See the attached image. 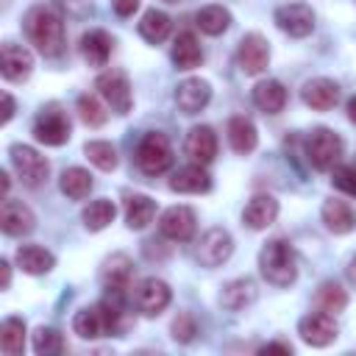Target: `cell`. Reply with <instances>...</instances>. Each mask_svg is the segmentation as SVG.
<instances>
[{"instance_id":"25","label":"cell","mask_w":356,"mask_h":356,"mask_svg":"<svg viewBox=\"0 0 356 356\" xmlns=\"http://www.w3.org/2000/svg\"><path fill=\"white\" fill-rule=\"evenodd\" d=\"M323 222L334 234H350L356 228V214L345 200H325L323 203Z\"/></svg>"},{"instance_id":"11","label":"cell","mask_w":356,"mask_h":356,"mask_svg":"<svg viewBox=\"0 0 356 356\" xmlns=\"http://www.w3.org/2000/svg\"><path fill=\"white\" fill-rule=\"evenodd\" d=\"M275 25L284 33H289L295 39H303V36H309L314 31V14L303 3H286V6L275 8Z\"/></svg>"},{"instance_id":"47","label":"cell","mask_w":356,"mask_h":356,"mask_svg":"<svg viewBox=\"0 0 356 356\" xmlns=\"http://www.w3.org/2000/svg\"><path fill=\"white\" fill-rule=\"evenodd\" d=\"M167 3H175V0H167Z\"/></svg>"},{"instance_id":"45","label":"cell","mask_w":356,"mask_h":356,"mask_svg":"<svg viewBox=\"0 0 356 356\" xmlns=\"http://www.w3.org/2000/svg\"><path fill=\"white\" fill-rule=\"evenodd\" d=\"M348 117H350V122H356V95L348 100Z\"/></svg>"},{"instance_id":"36","label":"cell","mask_w":356,"mask_h":356,"mask_svg":"<svg viewBox=\"0 0 356 356\" xmlns=\"http://www.w3.org/2000/svg\"><path fill=\"white\" fill-rule=\"evenodd\" d=\"M83 153H86V159H89L97 170H103V172H111V170L117 167V150H114L111 142H100V139L86 142Z\"/></svg>"},{"instance_id":"6","label":"cell","mask_w":356,"mask_h":356,"mask_svg":"<svg viewBox=\"0 0 356 356\" xmlns=\"http://www.w3.org/2000/svg\"><path fill=\"white\" fill-rule=\"evenodd\" d=\"M100 97L111 106V111L117 114H128L131 111V103H134V95H131V83H128V75L122 70H108V72H100L97 81H95Z\"/></svg>"},{"instance_id":"24","label":"cell","mask_w":356,"mask_h":356,"mask_svg":"<svg viewBox=\"0 0 356 356\" xmlns=\"http://www.w3.org/2000/svg\"><path fill=\"white\" fill-rule=\"evenodd\" d=\"M253 300H256V284L250 278H234L220 292V306H225L231 312H239V309L250 306Z\"/></svg>"},{"instance_id":"23","label":"cell","mask_w":356,"mask_h":356,"mask_svg":"<svg viewBox=\"0 0 356 356\" xmlns=\"http://www.w3.org/2000/svg\"><path fill=\"white\" fill-rule=\"evenodd\" d=\"M17 264H19V270L28 273V275H44V273L53 270L56 256H53L50 250L39 248V245H22V248L17 250Z\"/></svg>"},{"instance_id":"8","label":"cell","mask_w":356,"mask_h":356,"mask_svg":"<svg viewBox=\"0 0 356 356\" xmlns=\"http://www.w3.org/2000/svg\"><path fill=\"white\" fill-rule=\"evenodd\" d=\"M231 253H234V239L222 228H209L200 236L197 250H195V256H197V261L203 267H220L222 261H228Z\"/></svg>"},{"instance_id":"19","label":"cell","mask_w":356,"mask_h":356,"mask_svg":"<svg viewBox=\"0 0 356 356\" xmlns=\"http://www.w3.org/2000/svg\"><path fill=\"white\" fill-rule=\"evenodd\" d=\"M275 217H278V200L273 195H256V197H250L248 206H245V211H242L245 225L253 228V231H261V228L273 225Z\"/></svg>"},{"instance_id":"4","label":"cell","mask_w":356,"mask_h":356,"mask_svg":"<svg viewBox=\"0 0 356 356\" xmlns=\"http://www.w3.org/2000/svg\"><path fill=\"white\" fill-rule=\"evenodd\" d=\"M342 156V139L331 128H314L306 139V159L314 170H331Z\"/></svg>"},{"instance_id":"30","label":"cell","mask_w":356,"mask_h":356,"mask_svg":"<svg viewBox=\"0 0 356 356\" xmlns=\"http://www.w3.org/2000/svg\"><path fill=\"white\" fill-rule=\"evenodd\" d=\"M170 28H172L170 17H167L164 11H156V8L145 11V17H142V22H139V33H142V39H147L150 44L164 42V39L170 36Z\"/></svg>"},{"instance_id":"10","label":"cell","mask_w":356,"mask_h":356,"mask_svg":"<svg viewBox=\"0 0 356 356\" xmlns=\"http://www.w3.org/2000/svg\"><path fill=\"white\" fill-rule=\"evenodd\" d=\"M170 298H172V292H170V286H167L161 278H145V281H139L136 289H134V303H136V309H139L142 314H147V317L161 314V312L170 306Z\"/></svg>"},{"instance_id":"16","label":"cell","mask_w":356,"mask_h":356,"mask_svg":"<svg viewBox=\"0 0 356 356\" xmlns=\"http://www.w3.org/2000/svg\"><path fill=\"white\" fill-rule=\"evenodd\" d=\"M33 211L22 203V200H3V209H0V228L8 234V236H22V234H31L33 231Z\"/></svg>"},{"instance_id":"27","label":"cell","mask_w":356,"mask_h":356,"mask_svg":"<svg viewBox=\"0 0 356 356\" xmlns=\"http://www.w3.org/2000/svg\"><path fill=\"white\" fill-rule=\"evenodd\" d=\"M228 142H231V147L236 150V153H250L253 147H256V142H259V134H256V125L248 120V117H242V114H236V117H231L228 120Z\"/></svg>"},{"instance_id":"9","label":"cell","mask_w":356,"mask_h":356,"mask_svg":"<svg viewBox=\"0 0 356 356\" xmlns=\"http://www.w3.org/2000/svg\"><path fill=\"white\" fill-rule=\"evenodd\" d=\"M236 61L242 67L245 75H261L267 70L270 61V44L261 33H248L242 36L239 47H236Z\"/></svg>"},{"instance_id":"20","label":"cell","mask_w":356,"mask_h":356,"mask_svg":"<svg viewBox=\"0 0 356 356\" xmlns=\"http://www.w3.org/2000/svg\"><path fill=\"white\" fill-rule=\"evenodd\" d=\"M170 189L172 192H184V195H200L211 189V178L203 170V164H192V167H181L172 178H170Z\"/></svg>"},{"instance_id":"32","label":"cell","mask_w":356,"mask_h":356,"mask_svg":"<svg viewBox=\"0 0 356 356\" xmlns=\"http://www.w3.org/2000/svg\"><path fill=\"white\" fill-rule=\"evenodd\" d=\"M0 348L6 356H19L25 348V323L19 317H6L0 328Z\"/></svg>"},{"instance_id":"26","label":"cell","mask_w":356,"mask_h":356,"mask_svg":"<svg viewBox=\"0 0 356 356\" xmlns=\"http://www.w3.org/2000/svg\"><path fill=\"white\" fill-rule=\"evenodd\" d=\"M172 61L178 70H195L200 61H203V50H200V42L195 39V33L184 31L175 36L172 42Z\"/></svg>"},{"instance_id":"15","label":"cell","mask_w":356,"mask_h":356,"mask_svg":"<svg viewBox=\"0 0 356 356\" xmlns=\"http://www.w3.org/2000/svg\"><path fill=\"white\" fill-rule=\"evenodd\" d=\"M300 97H303V103H306L309 108H314V111H328V108H334L337 100H339V86H337V81H331V78H312V81H306Z\"/></svg>"},{"instance_id":"18","label":"cell","mask_w":356,"mask_h":356,"mask_svg":"<svg viewBox=\"0 0 356 356\" xmlns=\"http://www.w3.org/2000/svg\"><path fill=\"white\" fill-rule=\"evenodd\" d=\"M3 67V78L6 81H14V83H19V81H25L28 75H31V70H33V58H31V53L25 50V47H19V44H14V42H6L3 44V61H0Z\"/></svg>"},{"instance_id":"14","label":"cell","mask_w":356,"mask_h":356,"mask_svg":"<svg viewBox=\"0 0 356 356\" xmlns=\"http://www.w3.org/2000/svg\"><path fill=\"white\" fill-rule=\"evenodd\" d=\"M211 100V86L203 78H186L175 86V103L184 114H197Z\"/></svg>"},{"instance_id":"40","label":"cell","mask_w":356,"mask_h":356,"mask_svg":"<svg viewBox=\"0 0 356 356\" xmlns=\"http://www.w3.org/2000/svg\"><path fill=\"white\" fill-rule=\"evenodd\" d=\"M331 181H334L337 189H342L345 195L356 197V167H337Z\"/></svg>"},{"instance_id":"37","label":"cell","mask_w":356,"mask_h":356,"mask_svg":"<svg viewBox=\"0 0 356 356\" xmlns=\"http://www.w3.org/2000/svg\"><path fill=\"white\" fill-rule=\"evenodd\" d=\"M33 350L39 356H58L64 350V339L56 328H39L33 334Z\"/></svg>"},{"instance_id":"29","label":"cell","mask_w":356,"mask_h":356,"mask_svg":"<svg viewBox=\"0 0 356 356\" xmlns=\"http://www.w3.org/2000/svg\"><path fill=\"white\" fill-rule=\"evenodd\" d=\"M156 217V203L147 195H128L125 197V222L134 231H142Z\"/></svg>"},{"instance_id":"35","label":"cell","mask_w":356,"mask_h":356,"mask_svg":"<svg viewBox=\"0 0 356 356\" xmlns=\"http://www.w3.org/2000/svg\"><path fill=\"white\" fill-rule=\"evenodd\" d=\"M314 303L320 306V312L337 314V312H342V309L348 306V292H345L339 284H334V281H325V284L317 289V295H314Z\"/></svg>"},{"instance_id":"13","label":"cell","mask_w":356,"mask_h":356,"mask_svg":"<svg viewBox=\"0 0 356 356\" xmlns=\"http://www.w3.org/2000/svg\"><path fill=\"white\" fill-rule=\"evenodd\" d=\"M161 236L172 242H186L195 234V211L189 206H170L159 220Z\"/></svg>"},{"instance_id":"43","label":"cell","mask_w":356,"mask_h":356,"mask_svg":"<svg viewBox=\"0 0 356 356\" xmlns=\"http://www.w3.org/2000/svg\"><path fill=\"white\" fill-rule=\"evenodd\" d=\"M261 350H264V353H270V350H281V353H292V345H286V342H270V345H264Z\"/></svg>"},{"instance_id":"46","label":"cell","mask_w":356,"mask_h":356,"mask_svg":"<svg viewBox=\"0 0 356 356\" xmlns=\"http://www.w3.org/2000/svg\"><path fill=\"white\" fill-rule=\"evenodd\" d=\"M348 278L356 284V256H353V259H350V264H348Z\"/></svg>"},{"instance_id":"34","label":"cell","mask_w":356,"mask_h":356,"mask_svg":"<svg viewBox=\"0 0 356 356\" xmlns=\"http://www.w3.org/2000/svg\"><path fill=\"white\" fill-rule=\"evenodd\" d=\"M114 214H117V209H114L111 200H106V197L92 200V203L83 209V225H86L89 231H103V228L114 220Z\"/></svg>"},{"instance_id":"39","label":"cell","mask_w":356,"mask_h":356,"mask_svg":"<svg viewBox=\"0 0 356 356\" xmlns=\"http://www.w3.org/2000/svg\"><path fill=\"white\" fill-rule=\"evenodd\" d=\"M195 334H197V323H195V317H192L189 312H181V314L172 320V339L186 345V342L195 339Z\"/></svg>"},{"instance_id":"5","label":"cell","mask_w":356,"mask_h":356,"mask_svg":"<svg viewBox=\"0 0 356 356\" xmlns=\"http://www.w3.org/2000/svg\"><path fill=\"white\" fill-rule=\"evenodd\" d=\"M8 153H11V164H14L17 175H19V181H22L25 186L36 189V186H42V184L47 181L50 164H47V159L39 156L33 147H28V145H11Z\"/></svg>"},{"instance_id":"42","label":"cell","mask_w":356,"mask_h":356,"mask_svg":"<svg viewBox=\"0 0 356 356\" xmlns=\"http://www.w3.org/2000/svg\"><path fill=\"white\" fill-rule=\"evenodd\" d=\"M14 117V100L8 92H3V122H8Z\"/></svg>"},{"instance_id":"1","label":"cell","mask_w":356,"mask_h":356,"mask_svg":"<svg viewBox=\"0 0 356 356\" xmlns=\"http://www.w3.org/2000/svg\"><path fill=\"white\" fill-rule=\"evenodd\" d=\"M25 33L42 56H47V58L61 56V50H64V22L47 6H33L25 14Z\"/></svg>"},{"instance_id":"31","label":"cell","mask_w":356,"mask_h":356,"mask_svg":"<svg viewBox=\"0 0 356 356\" xmlns=\"http://www.w3.org/2000/svg\"><path fill=\"white\" fill-rule=\"evenodd\" d=\"M195 22H197V28H200L203 33H209V36H220V33L228 31V25H231V14H228V8H222V6H206V8L197 11Z\"/></svg>"},{"instance_id":"38","label":"cell","mask_w":356,"mask_h":356,"mask_svg":"<svg viewBox=\"0 0 356 356\" xmlns=\"http://www.w3.org/2000/svg\"><path fill=\"white\" fill-rule=\"evenodd\" d=\"M78 114L89 128H100L106 122V111H103V106L95 95H81L78 97Z\"/></svg>"},{"instance_id":"17","label":"cell","mask_w":356,"mask_h":356,"mask_svg":"<svg viewBox=\"0 0 356 356\" xmlns=\"http://www.w3.org/2000/svg\"><path fill=\"white\" fill-rule=\"evenodd\" d=\"M184 150L186 156L195 161V164H209L214 156H217V136L209 125H197L186 134V142H184Z\"/></svg>"},{"instance_id":"33","label":"cell","mask_w":356,"mask_h":356,"mask_svg":"<svg viewBox=\"0 0 356 356\" xmlns=\"http://www.w3.org/2000/svg\"><path fill=\"white\" fill-rule=\"evenodd\" d=\"M61 192L72 200H83L92 192V175L83 167H70L61 172Z\"/></svg>"},{"instance_id":"22","label":"cell","mask_w":356,"mask_h":356,"mask_svg":"<svg viewBox=\"0 0 356 356\" xmlns=\"http://www.w3.org/2000/svg\"><path fill=\"white\" fill-rule=\"evenodd\" d=\"M81 53H83L89 67H106V61L111 56V36L100 28L86 31L83 39H81Z\"/></svg>"},{"instance_id":"12","label":"cell","mask_w":356,"mask_h":356,"mask_svg":"<svg viewBox=\"0 0 356 356\" xmlns=\"http://www.w3.org/2000/svg\"><path fill=\"white\" fill-rule=\"evenodd\" d=\"M298 334L306 345H314V348H325L337 339V323L328 312H312L306 314L300 323H298Z\"/></svg>"},{"instance_id":"21","label":"cell","mask_w":356,"mask_h":356,"mask_svg":"<svg viewBox=\"0 0 356 356\" xmlns=\"http://www.w3.org/2000/svg\"><path fill=\"white\" fill-rule=\"evenodd\" d=\"M100 275H103V284L111 292H122L131 284V278H134V261H131V256H125V253L108 256L103 261V273Z\"/></svg>"},{"instance_id":"2","label":"cell","mask_w":356,"mask_h":356,"mask_svg":"<svg viewBox=\"0 0 356 356\" xmlns=\"http://www.w3.org/2000/svg\"><path fill=\"white\" fill-rule=\"evenodd\" d=\"M259 267H261V275L273 284V286H289L295 278H298V259H295V250L286 239L275 236L270 239L261 253H259Z\"/></svg>"},{"instance_id":"3","label":"cell","mask_w":356,"mask_h":356,"mask_svg":"<svg viewBox=\"0 0 356 356\" xmlns=\"http://www.w3.org/2000/svg\"><path fill=\"white\" fill-rule=\"evenodd\" d=\"M136 164L145 175H161L172 164V145L164 134L150 131L136 147Z\"/></svg>"},{"instance_id":"44","label":"cell","mask_w":356,"mask_h":356,"mask_svg":"<svg viewBox=\"0 0 356 356\" xmlns=\"http://www.w3.org/2000/svg\"><path fill=\"white\" fill-rule=\"evenodd\" d=\"M0 270H3V289H8V284H11V264L0 261Z\"/></svg>"},{"instance_id":"7","label":"cell","mask_w":356,"mask_h":356,"mask_svg":"<svg viewBox=\"0 0 356 356\" xmlns=\"http://www.w3.org/2000/svg\"><path fill=\"white\" fill-rule=\"evenodd\" d=\"M33 136L50 147L64 145L70 139V117L58 106H44L33 122Z\"/></svg>"},{"instance_id":"28","label":"cell","mask_w":356,"mask_h":356,"mask_svg":"<svg viewBox=\"0 0 356 356\" xmlns=\"http://www.w3.org/2000/svg\"><path fill=\"white\" fill-rule=\"evenodd\" d=\"M253 103L264 114H278L286 103V89L278 81H261V83L253 86Z\"/></svg>"},{"instance_id":"41","label":"cell","mask_w":356,"mask_h":356,"mask_svg":"<svg viewBox=\"0 0 356 356\" xmlns=\"http://www.w3.org/2000/svg\"><path fill=\"white\" fill-rule=\"evenodd\" d=\"M111 8H114L120 17H131V14L139 8V0H111Z\"/></svg>"}]
</instances>
